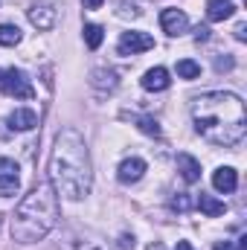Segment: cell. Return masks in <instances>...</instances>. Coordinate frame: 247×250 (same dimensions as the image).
Returning <instances> with one entry per match:
<instances>
[{"label":"cell","instance_id":"6da1fadb","mask_svg":"<svg viewBox=\"0 0 247 250\" xmlns=\"http://www.w3.org/2000/svg\"><path fill=\"white\" fill-rule=\"evenodd\" d=\"M192 123L195 131L212 143V146H236L245 140L247 117H245V102L242 96L230 90H209L195 96L192 102Z\"/></svg>","mask_w":247,"mask_h":250},{"label":"cell","instance_id":"7a4b0ae2","mask_svg":"<svg viewBox=\"0 0 247 250\" xmlns=\"http://www.w3.org/2000/svg\"><path fill=\"white\" fill-rule=\"evenodd\" d=\"M50 184L56 195L67 201H82L93 189V163L84 137L76 128H62L50 154Z\"/></svg>","mask_w":247,"mask_h":250},{"label":"cell","instance_id":"3957f363","mask_svg":"<svg viewBox=\"0 0 247 250\" xmlns=\"http://www.w3.org/2000/svg\"><path fill=\"white\" fill-rule=\"evenodd\" d=\"M56 224H59V195L53 184H38L15 209L12 239L21 245H35L47 239Z\"/></svg>","mask_w":247,"mask_h":250},{"label":"cell","instance_id":"277c9868","mask_svg":"<svg viewBox=\"0 0 247 250\" xmlns=\"http://www.w3.org/2000/svg\"><path fill=\"white\" fill-rule=\"evenodd\" d=\"M0 93L12 96V99H32L35 96V87L32 82L26 79L23 70L18 67H3L0 70Z\"/></svg>","mask_w":247,"mask_h":250},{"label":"cell","instance_id":"5b68a950","mask_svg":"<svg viewBox=\"0 0 247 250\" xmlns=\"http://www.w3.org/2000/svg\"><path fill=\"white\" fill-rule=\"evenodd\" d=\"M62 245H64V250H111L102 236H96V233H90V230H79V227L64 233Z\"/></svg>","mask_w":247,"mask_h":250},{"label":"cell","instance_id":"8992f818","mask_svg":"<svg viewBox=\"0 0 247 250\" xmlns=\"http://www.w3.org/2000/svg\"><path fill=\"white\" fill-rule=\"evenodd\" d=\"M21 189V169L12 157H0V198H12Z\"/></svg>","mask_w":247,"mask_h":250},{"label":"cell","instance_id":"52a82bcc","mask_svg":"<svg viewBox=\"0 0 247 250\" xmlns=\"http://www.w3.org/2000/svg\"><path fill=\"white\" fill-rule=\"evenodd\" d=\"M154 47V38L145 35V32H123L120 44H117V53L120 56H137V53H145Z\"/></svg>","mask_w":247,"mask_h":250},{"label":"cell","instance_id":"ba28073f","mask_svg":"<svg viewBox=\"0 0 247 250\" xmlns=\"http://www.w3.org/2000/svg\"><path fill=\"white\" fill-rule=\"evenodd\" d=\"M26 15H29V23H32L35 29H41V32L53 29V26H56V18H59V12H56L53 3H32Z\"/></svg>","mask_w":247,"mask_h":250},{"label":"cell","instance_id":"9c48e42d","mask_svg":"<svg viewBox=\"0 0 247 250\" xmlns=\"http://www.w3.org/2000/svg\"><path fill=\"white\" fill-rule=\"evenodd\" d=\"M160 26H163L166 35L178 38V35H184L186 29H189V18H186V12H181V9H163L160 12Z\"/></svg>","mask_w":247,"mask_h":250},{"label":"cell","instance_id":"30bf717a","mask_svg":"<svg viewBox=\"0 0 247 250\" xmlns=\"http://www.w3.org/2000/svg\"><path fill=\"white\" fill-rule=\"evenodd\" d=\"M145 175V160L143 157H128L120 163V169H117V178H120V184H137L140 178Z\"/></svg>","mask_w":247,"mask_h":250},{"label":"cell","instance_id":"8fae6325","mask_svg":"<svg viewBox=\"0 0 247 250\" xmlns=\"http://www.w3.org/2000/svg\"><path fill=\"white\" fill-rule=\"evenodd\" d=\"M140 84L145 90H151V93H160V90H166L172 84V79H169V70L166 67H151V70H145V76H143Z\"/></svg>","mask_w":247,"mask_h":250},{"label":"cell","instance_id":"7c38bea8","mask_svg":"<svg viewBox=\"0 0 247 250\" xmlns=\"http://www.w3.org/2000/svg\"><path fill=\"white\" fill-rule=\"evenodd\" d=\"M212 187L218 189V192H224V195L236 192V187H239V172H236L233 166H221V169H215V175H212Z\"/></svg>","mask_w":247,"mask_h":250},{"label":"cell","instance_id":"4fadbf2b","mask_svg":"<svg viewBox=\"0 0 247 250\" xmlns=\"http://www.w3.org/2000/svg\"><path fill=\"white\" fill-rule=\"evenodd\" d=\"M35 125H38V117L29 108H18V111L9 114V128L12 131H32Z\"/></svg>","mask_w":247,"mask_h":250},{"label":"cell","instance_id":"5bb4252c","mask_svg":"<svg viewBox=\"0 0 247 250\" xmlns=\"http://www.w3.org/2000/svg\"><path fill=\"white\" fill-rule=\"evenodd\" d=\"M178 172L186 184H198L201 181V163L192 154H178Z\"/></svg>","mask_w":247,"mask_h":250},{"label":"cell","instance_id":"9a60e30c","mask_svg":"<svg viewBox=\"0 0 247 250\" xmlns=\"http://www.w3.org/2000/svg\"><path fill=\"white\" fill-rule=\"evenodd\" d=\"M236 15V6L230 0H209L206 3V18L209 21H227Z\"/></svg>","mask_w":247,"mask_h":250},{"label":"cell","instance_id":"2e32d148","mask_svg":"<svg viewBox=\"0 0 247 250\" xmlns=\"http://www.w3.org/2000/svg\"><path fill=\"white\" fill-rule=\"evenodd\" d=\"M90 82H93V87H99V90H117V84H120L117 73H114V70H105V67L93 70Z\"/></svg>","mask_w":247,"mask_h":250},{"label":"cell","instance_id":"e0dca14e","mask_svg":"<svg viewBox=\"0 0 247 250\" xmlns=\"http://www.w3.org/2000/svg\"><path fill=\"white\" fill-rule=\"evenodd\" d=\"M198 209L215 218V215H224V209H227V207H224L221 201H215L212 195H204V192H201V198H198Z\"/></svg>","mask_w":247,"mask_h":250},{"label":"cell","instance_id":"ac0fdd59","mask_svg":"<svg viewBox=\"0 0 247 250\" xmlns=\"http://www.w3.org/2000/svg\"><path fill=\"white\" fill-rule=\"evenodd\" d=\"M21 29L15 23H0V47H18L21 44Z\"/></svg>","mask_w":247,"mask_h":250},{"label":"cell","instance_id":"d6986e66","mask_svg":"<svg viewBox=\"0 0 247 250\" xmlns=\"http://www.w3.org/2000/svg\"><path fill=\"white\" fill-rule=\"evenodd\" d=\"M102 38H105V29H102L99 23H84V44H87L90 50H99Z\"/></svg>","mask_w":247,"mask_h":250},{"label":"cell","instance_id":"ffe728a7","mask_svg":"<svg viewBox=\"0 0 247 250\" xmlns=\"http://www.w3.org/2000/svg\"><path fill=\"white\" fill-rule=\"evenodd\" d=\"M117 15H120V18H140V15H143L140 0H120V3H117Z\"/></svg>","mask_w":247,"mask_h":250},{"label":"cell","instance_id":"44dd1931","mask_svg":"<svg viewBox=\"0 0 247 250\" xmlns=\"http://www.w3.org/2000/svg\"><path fill=\"white\" fill-rule=\"evenodd\" d=\"M178 76H181V79H198V76H201V64L192 62V59L178 62Z\"/></svg>","mask_w":247,"mask_h":250},{"label":"cell","instance_id":"7402d4cb","mask_svg":"<svg viewBox=\"0 0 247 250\" xmlns=\"http://www.w3.org/2000/svg\"><path fill=\"white\" fill-rule=\"evenodd\" d=\"M137 125H140V131L148 134V137H160V134H163V128H160V123H157L154 117H137Z\"/></svg>","mask_w":247,"mask_h":250},{"label":"cell","instance_id":"603a6c76","mask_svg":"<svg viewBox=\"0 0 247 250\" xmlns=\"http://www.w3.org/2000/svg\"><path fill=\"white\" fill-rule=\"evenodd\" d=\"M192 207V198L186 195V192H178L175 198H172V209H178V212H186Z\"/></svg>","mask_w":247,"mask_h":250},{"label":"cell","instance_id":"cb8c5ba5","mask_svg":"<svg viewBox=\"0 0 247 250\" xmlns=\"http://www.w3.org/2000/svg\"><path fill=\"white\" fill-rule=\"evenodd\" d=\"M233 56H224V59H221V56H218V59H215V70H218V73H224V70H233Z\"/></svg>","mask_w":247,"mask_h":250},{"label":"cell","instance_id":"d4e9b609","mask_svg":"<svg viewBox=\"0 0 247 250\" xmlns=\"http://www.w3.org/2000/svg\"><path fill=\"white\" fill-rule=\"evenodd\" d=\"M195 38H198V41H206V38H209V29H206V26H198V29H195Z\"/></svg>","mask_w":247,"mask_h":250},{"label":"cell","instance_id":"484cf974","mask_svg":"<svg viewBox=\"0 0 247 250\" xmlns=\"http://www.w3.org/2000/svg\"><path fill=\"white\" fill-rule=\"evenodd\" d=\"M82 3H84V9H90V12H93V9H102V3H105V0H82Z\"/></svg>","mask_w":247,"mask_h":250},{"label":"cell","instance_id":"4316f807","mask_svg":"<svg viewBox=\"0 0 247 250\" xmlns=\"http://www.w3.org/2000/svg\"><path fill=\"white\" fill-rule=\"evenodd\" d=\"M215 250H242V248H239V245H233V242H218Z\"/></svg>","mask_w":247,"mask_h":250},{"label":"cell","instance_id":"83f0119b","mask_svg":"<svg viewBox=\"0 0 247 250\" xmlns=\"http://www.w3.org/2000/svg\"><path fill=\"white\" fill-rule=\"evenodd\" d=\"M236 38H239V41L247 38V23H239V26H236Z\"/></svg>","mask_w":247,"mask_h":250},{"label":"cell","instance_id":"f1b7e54d","mask_svg":"<svg viewBox=\"0 0 247 250\" xmlns=\"http://www.w3.org/2000/svg\"><path fill=\"white\" fill-rule=\"evenodd\" d=\"M175 250H195V248H192L189 242H178V248H175Z\"/></svg>","mask_w":247,"mask_h":250},{"label":"cell","instance_id":"f546056e","mask_svg":"<svg viewBox=\"0 0 247 250\" xmlns=\"http://www.w3.org/2000/svg\"><path fill=\"white\" fill-rule=\"evenodd\" d=\"M148 250H166V248H163V242H151V245H148Z\"/></svg>","mask_w":247,"mask_h":250}]
</instances>
